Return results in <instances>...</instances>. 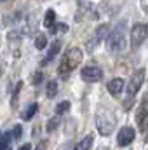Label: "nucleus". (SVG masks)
I'll return each instance as SVG.
<instances>
[{"mask_svg": "<svg viewBox=\"0 0 148 150\" xmlns=\"http://www.w3.org/2000/svg\"><path fill=\"white\" fill-rule=\"evenodd\" d=\"M82 58H84V52L78 49V47H72L65 52L61 63H59V68H58V74L61 79H68L70 72H73L75 68L82 63Z\"/></svg>", "mask_w": 148, "mask_h": 150, "instance_id": "nucleus-1", "label": "nucleus"}, {"mask_svg": "<svg viewBox=\"0 0 148 150\" xmlns=\"http://www.w3.org/2000/svg\"><path fill=\"white\" fill-rule=\"evenodd\" d=\"M115 117L111 112H98L96 115V127L99 131L101 136H110L111 133L115 131Z\"/></svg>", "mask_w": 148, "mask_h": 150, "instance_id": "nucleus-2", "label": "nucleus"}, {"mask_svg": "<svg viewBox=\"0 0 148 150\" xmlns=\"http://www.w3.org/2000/svg\"><path fill=\"white\" fill-rule=\"evenodd\" d=\"M124 37H125V23L118 25L111 33L106 35V42L111 51H122L124 49Z\"/></svg>", "mask_w": 148, "mask_h": 150, "instance_id": "nucleus-3", "label": "nucleus"}, {"mask_svg": "<svg viewBox=\"0 0 148 150\" xmlns=\"http://www.w3.org/2000/svg\"><path fill=\"white\" fill-rule=\"evenodd\" d=\"M148 35V28L145 23H134V26L131 28V45L132 49H138L145 40H147Z\"/></svg>", "mask_w": 148, "mask_h": 150, "instance_id": "nucleus-4", "label": "nucleus"}, {"mask_svg": "<svg viewBox=\"0 0 148 150\" xmlns=\"http://www.w3.org/2000/svg\"><path fill=\"white\" fill-rule=\"evenodd\" d=\"M145 74H147L145 68H140V70L134 72V75L131 77V80L127 84V94H131V96H136L138 94V91L141 89V86L145 82Z\"/></svg>", "mask_w": 148, "mask_h": 150, "instance_id": "nucleus-5", "label": "nucleus"}, {"mask_svg": "<svg viewBox=\"0 0 148 150\" xmlns=\"http://www.w3.org/2000/svg\"><path fill=\"white\" fill-rule=\"evenodd\" d=\"M148 96H145L140 103V108L136 112V122H138V127L140 131H147V126H148Z\"/></svg>", "mask_w": 148, "mask_h": 150, "instance_id": "nucleus-6", "label": "nucleus"}, {"mask_svg": "<svg viewBox=\"0 0 148 150\" xmlns=\"http://www.w3.org/2000/svg\"><path fill=\"white\" fill-rule=\"evenodd\" d=\"M80 75L85 82H99L103 79V70L99 67H94V65H89V67H84L80 70Z\"/></svg>", "mask_w": 148, "mask_h": 150, "instance_id": "nucleus-7", "label": "nucleus"}, {"mask_svg": "<svg viewBox=\"0 0 148 150\" xmlns=\"http://www.w3.org/2000/svg\"><path fill=\"white\" fill-rule=\"evenodd\" d=\"M134 138H136V131L131 126H124V127H120V131L117 134V143L120 147H127V145L132 143Z\"/></svg>", "mask_w": 148, "mask_h": 150, "instance_id": "nucleus-8", "label": "nucleus"}, {"mask_svg": "<svg viewBox=\"0 0 148 150\" xmlns=\"http://www.w3.org/2000/svg\"><path fill=\"white\" fill-rule=\"evenodd\" d=\"M108 33H110V26H108V25H101V26L96 30L94 38L87 42V51H89V52H92V51L96 49V45H98L101 40H105V38H106V35H108Z\"/></svg>", "mask_w": 148, "mask_h": 150, "instance_id": "nucleus-9", "label": "nucleus"}, {"mask_svg": "<svg viewBox=\"0 0 148 150\" xmlns=\"http://www.w3.org/2000/svg\"><path fill=\"white\" fill-rule=\"evenodd\" d=\"M124 80L122 79H113L108 82V91H110V94L113 98H118L120 94H122V91H124Z\"/></svg>", "mask_w": 148, "mask_h": 150, "instance_id": "nucleus-10", "label": "nucleus"}, {"mask_svg": "<svg viewBox=\"0 0 148 150\" xmlns=\"http://www.w3.org/2000/svg\"><path fill=\"white\" fill-rule=\"evenodd\" d=\"M59 51H61V40H56V42H52V44H51V49H49V52H47V56L42 59V67L49 65V61H51V59H54V56H56Z\"/></svg>", "mask_w": 148, "mask_h": 150, "instance_id": "nucleus-11", "label": "nucleus"}, {"mask_svg": "<svg viewBox=\"0 0 148 150\" xmlns=\"http://www.w3.org/2000/svg\"><path fill=\"white\" fill-rule=\"evenodd\" d=\"M92 143H94V136H92V134H87L85 138H82V140L77 143L75 150H89Z\"/></svg>", "mask_w": 148, "mask_h": 150, "instance_id": "nucleus-12", "label": "nucleus"}, {"mask_svg": "<svg viewBox=\"0 0 148 150\" xmlns=\"http://www.w3.org/2000/svg\"><path fill=\"white\" fill-rule=\"evenodd\" d=\"M11 140H12V133H5L0 136V150H12V145H11Z\"/></svg>", "mask_w": 148, "mask_h": 150, "instance_id": "nucleus-13", "label": "nucleus"}, {"mask_svg": "<svg viewBox=\"0 0 148 150\" xmlns=\"http://www.w3.org/2000/svg\"><path fill=\"white\" fill-rule=\"evenodd\" d=\"M54 23H56V12H54L52 9H49V11L45 12V16H44V23H42V25H44L45 28H51Z\"/></svg>", "mask_w": 148, "mask_h": 150, "instance_id": "nucleus-14", "label": "nucleus"}, {"mask_svg": "<svg viewBox=\"0 0 148 150\" xmlns=\"http://www.w3.org/2000/svg\"><path fill=\"white\" fill-rule=\"evenodd\" d=\"M37 110H38V105H37V103H32V105L28 107V110L23 113V120H32V119L35 117Z\"/></svg>", "mask_w": 148, "mask_h": 150, "instance_id": "nucleus-15", "label": "nucleus"}, {"mask_svg": "<svg viewBox=\"0 0 148 150\" xmlns=\"http://www.w3.org/2000/svg\"><path fill=\"white\" fill-rule=\"evenodd\" d=\"M59 124H61V117H59V115H56V117H52V119H49V122H47V126H45V129H47L49 133H51V131H56Z\"/></svg>", "mask_w": 148, "mask_h": 150, "instance_id": "nucleus-16", "label": "nucleus"}, {"mask_svg": "<svg viewBox=\"0 0 148 150\" xmlns=\"http://www.w3.org/2000/svg\"><path fill=\"white\" fill-rule=\"evenodd\" d=\"M51 32L52 33H66L68 32V25L66 23H54L51 26Z\"/></svg>", "mask_w": 148, "mask_h": 150, "instance_id": "nucleus-17", "label": "nucleus"}, {"mask_svg": "<svg viewBox=\"0 0 148 150\" xmlns=\"http://www.w3.org/2000/svg\"><path fill=\"white\" fill-rule=\"evenodd\" d=\"M70 107H72V105H70V101H68V100H65V101H59V103L56 105V113H58V115H61V113H66L68 110H70Z\"/></svg>", "mask_w": 148, "mask_h": 150, "instance_id": "nucleus-18", "label": "nucleus"}, {"mask_svg": "<svg viewBox=\"0 0 148 150\" xmlns=\"http://www.w3.org/2000/svg\"><path fill=\"white\" fill-rule=\"evenodd\" d=\"M35 47H37L38 51H42V49L47 47V37L44 33H38L37 35V38H35Z\"/></svg>", "mask_w": 148, "mask_h": 150, "instance_id": "nucleus-19", "label": "nucleus"}, {"mask_svg": "<svg viewBox=\"0 0 148 150\" xmlns=\"http://www.w3.org/2000/svg\"><path fill=\"white\" fill-rule=\"evenodd\" d=\"M56 94H58V82L56 80H51L47 84V96L49 98H54Z\"/></svg>", "mask_w": 148, "mask_h": 150, "instance_id": "nucleus-20", "label": "nucleus"}, {"mask_svg": "<svg viewBox=\"0 0 148 150\" xmlns=\"http://www.w3.org/2000/svg\"><path fill=\"white\" fill-rule=\"evenodd\" d=\"M21 89H23V82L19 80V82L16 84V89H14V96H12V108H16V107H18V96H19Z\"/></svg>", "mask_w": 148, "mask_h": 150, "instance_id": "nucleus-21", "label": "nucleus"}, {"mask_svg": "<svg viewBox=\"0 0 148 150\" xmlns=\"http://www.w3.org/2000/svg\"><path fill=\"white\" fill-rule=\"evenodd\" d=\"M132 103H134V96L127 94V98L124 100V110H131L132 108Z\"/></svg>", "mask_w": 148, "mask_h": 150, "instance_id": "nucleus-22", "label": "nucleus"}, {"mask_svg": "<svg viewBox=\"0 0 148 150\" xmlns=\"http://www.w3.org/2000/svg\"><path fill=\"white\" fill-rule=\"evenodd\" d=\"M47 145H49V142L47 140H42V142H38V145L35 147V150H47Z\"/></svg>", "mask_w": 148, "mask_h": 150, "instance_id": "nucleus-23", "label": "nucleus"}, {"mask_svg": "<svg viewBox=\"0 0 148 150\" xmlns=\"http://www.w3.org/2000/svg\"><path fill=\"white\" fill-rule=\"evenodd\" d=\"M21 136V126H14V129H12V138H19Z\"/></svg>", "mask_w": 148, "mask_h": 150, "instance_id": "nucleus-24", "label": "nucleus"}, {"mask_svg": "<svg viewBox=\"0 0 148 150\" xmlns=\"http://www.w3.org/2000/svg\"><path fill=\"white\" fill-rule=\"evenodd\" d=\"M42 79H44V75L40 74V72H37V74L33 75V79H32V82H33V84H40V82H42Z\"/></svg>", "mask_w": 148, "mask_h": 150, "instance_id": "nucleus-25", "label": "nucleus"}, {"mask_svg": "<svg viewBox=\"0 0 148 150\" xmlns=\"http://www.w3.org/2000/svg\"><path fill=\"white\" fill-rule=\"evenodd\" d=\"M19 150H32V145H30V143H23V145L19 147Z\"/></svg>", "mask_w": 148, "mask_h": 150, "instance_id": "nucleus-26", "label": "nucleus"}, {"mask_svg": "<svg viewBox=\"0 0 148 150\" xmlns=\"http://www.w3.org/2000/svg\"><path fill=\"white\" fill-rule=\"evenodd\" d=\"M98 150H110V149H108V147H99Z\"/></svg>", "mask_w": 148, "mask_h": 150, "instance_id": "nucleus-27", "label": "nucleus"}, {"mask_svg": "<svg viewBox=\"0 0 148 150\" xmlns=\"http://www.w3.org/2000/svg\"><path fill=\"white\" fill-rule=\"evenodd\" d=\"M0 75H2V67H0Z\"/></svg>", "mask_w": 148, "mask_h": 150, "instance_id": "nucleus-28", "label": "nucleus"}, {"mask_svg": "<svg viewBox=\"0 0 148 150\" xmlns=\"http://www.w3.org/2000/svg\"><path fill=\"white\" fill-rule=\"evenodd\" d=\"M5 2H9V0H5Z\"/></svg>", "mask_w": 148, "mask_h": 150, "instance_id": "nucleus-29", "label": "nucleus"}]
</instances>
